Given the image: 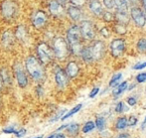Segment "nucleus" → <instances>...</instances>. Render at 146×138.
<instances>
[{"label":"nucleus","mask_w":146,"mask_h":138,"mask_svg":"<svg viewBox=\"0 0 146 138\" xmlns=\"http://www.w3.org/2000/svg\"><path fill=\"white\" fill-rule=\"evenodd\" d=\"M26 71L30 75L33 80L37 82L43 81L45 79V71L43 66L41 65V62L37 60L34 56H29L26 59L25 62Z\"/></svg>","instance_id":"f257e3e1"},{"label":"nucleus","mask_w":146,"mask_h":138,"mask_svg":"<svg viewBox=\"0 0 146 138\" xmlns=\"http://www.w3.org/2000/svg\"><path fill=\"white\" fill-rule=\"evenodd\" d=\"M81 30L77 25L72 26L67 32V40L69 48L71 49L72 53L75 55H80L83 50L81 44Z\"/></svg>","instance_id":"f03ea898"},{"label":"nucleus","mask_w":146,"mask_h":138,"mask_svg":"<svg viewBox=\"0 0 146 138\" xmlns=\"http://www.w3.org/2000/svg\"><path fill=\"white\" fill-rule=\"evenodd\" d=\"M104 54V44L100 41H96L92 46L88 48H83L81 52V56L84 61L87 63H92V61L98 60Z\"/></svg>","instance_id":"7ed1b4c3"},{"label":"nucleus","mask_w":146,"mask_h":138,"mask_svg":"<svg viewBox=\"0 0 146 138\" xmlns=\"http://www.w3.org/2000/svg\"><path fill=\"white\" fill-rule=\"evenodd\" d=\"M53 53L60 60H63L69 55V45L64 38H56L53 44Z\"/></svg>","instance_id":"20e7f679"},{"label":"nucleus","mask_w":146,"mask_h":138,"mask_svg":"<svg viewBox=\"0 0 146 138\" xmlns=\"http://www.w3.org/2000/svg\"><path fill=\"white\" fill-rule=\"evenodd\" d=\"M37 53L41 64L48 65L49 63H51L53 59V49H51L47 43H40L37 47Z\"/></svg>","instance_id":"39448f33"},{"label":"nucleus","mask_w":146,"mask_h":138,"mask_svg":"<svg viewBox=\"0 0 146 138\" xmlns=\"http://www.w3.org/2000/svg\"><path fill=\"white\" fill-rule=\"evenodd\" d=\"M18 7L17 4L12 0H5L1 4V12L2 15L6 19H13L17 14Z\"/></svg>","instance_id":"423d86ee"},{"label":"nucleus","mask_w":146,"mask_h":138,"mask_svg":"<svg viewBox=\"0 0 146 138\" xmlns=\"http://www.w3.org/2000/svg\"><path fill=\"white\" fill-rule=\"evenodd\" d=\"M80 30H81V35L85 40L92 41L94 38V25L90 21L85 20V21H82L81 26H80Z\"/></svg>","instance_id":"0eeeda50"},{"label":"nucleus","mask_w":146,"mask_h":138,"mask_svg":"<svg viewBox=\"0 0 146 138\" xmlns=\"http://www.w3.org/2000/svg\"><path fill=\"white\" fill-rule=\"evenodd\" d=\"M14 72H15V77L17 80L18 86L21 88H25L28 84L27 76H26L25 72H24L23 68L21 67L20 64H16L15 68H14Z\"/></svg>","instance_id":"6e6552de"},{"label":"nucleus","mask_w":146,"mask_h":138,"mask_svg":"<svg viewBox=\"0 0 146 138\" xmlns=\"http://www.w3.org/2000/svg\"><path fill=\"white\" fill-rule=\"evenodd\" d=\"M125 50V41L123 39H114L110 44V51L113 57H120Z\"/></svg>","instance_id":"1a4fd4ad"},{"label":"nucleus","mask_w":146,"mask_h":138,"mask_svg":"<svg viewBox=\"0 0 146 138\" xmlns=\"http://www.w3.org/2000/svg\"><path fill=\"white\" fill-rule=\"evenodd\" d=\"M48 22V16L44 11H37L34 13L32 17V24L35 28L41 29L43 28Z\"/></svg>","instance_id":"9d476101"},{"label":"nucleus","mask_w":146,"mask_h":138,"mask_svg":"<svg viewBox=\"0 0 146 138\" xmlns=\"http://www.w3.org/2000/svg\"><path fill=\"white\" fill-rule=\"evenodd\" d=\"M131 17H132L134 23L136 24L137 27H144L146 24V17L145 14L139 9L138 7H133L131 9Z\"/></svg>","instance_id":"9b49d317"},{"label":"nucleus","mask_w":146,"mask_h":138,"mask_svg":"<svg viewBox=\"0 0 146 138\" xmlns=\"http://www.w3.org/2000/svg\"><path fill=\"white\" fill-rule=\"evenodd\" d=\"M55 82L60 88H65L68 84V76L61 68H57L55 72Z\"/></svg>","instance_id":"f8f14e48"},{"label":"nucleus","mask_w":146,"mask_h":138,"mask_svg":"<svg viewBox=\"0 0 146 138\" xmlns=\"http://www.w3.org/2000/svg\"><path fill=\"white\" fill-rule=\"evenodd\" d=\"M49 11L52 15L56 16V17H60V16L64 15V7L61 3H59L57 0H51L49 3Z\"/></svg>","instance_id":"ddd939ff"},{"label":"nucleus","mask_w":146,"mask_h":138,"mask_svg":"<svg viewBox=\"0 0 146 138\" xmlns=\"http://www.w3.org/2000/svg\"><path fill=\"white\" fill-rule=\"evenodd\" d=\"M67 12H68V15L70 16L72 20L74 21H80L82 18V10L80 9L79 6H76V5H71L68 7L67 9Z\"/></svg>","instance_id":"4468645a"},{"label":"nucleus","mask_w":146,"mask_h":138,"mask_svg":"<svg viewBox=\"0 0 146 138\" xmlns=\"http://www.w3.org/2000/svg\"><path fill=\"white\" fill-rule=\"evenodd\" d=\"M65 72H66V74H67L68 78L73 79V78L78 76V74H79V72H80V68L76 62H70V63L68 64L67 69H66Z\"/></svg>","instance_id":"2eb2a0df"},{"label":"nucleus","mask_w":146,"mask_h":138,"mask_svg":"<svg viewBox=\"0 0 146 138\" xmlns=\"http://www.w3.org/2000/svg\"><path fill=\"white\" fill-rule=\"evenodd\" d=\"M90 9L96 16H100H100L104 15V8H102V5L100 4V2H98V0H92L90 1Z\"/></svg>","instance_id":"dca6fc26"},{"label":"nucleus","mask_w":146,"mask_h":138,"mask_svg":"<svg viewBox=\"0 0 146 138\" xmlns=\"http://www.w3.org/2000/svg\"><path fill=\"white\" fill-rule=\"evenodd\" d=\"M16 37L19 39L20 41H26L28 38V33L26 28L23 25H19L16 29Z\"/></svg>","instance_id":"f3484780"},{"label":"nucleus","mask_w":146,"mask_h":138,"mask_svg":"<svg viewBox=\"0 0 146 138\" xmlns=\"http://www.w3.org/2000/svg\"><path fill=\"white\" fill-rule=\"evenodd\" d=\"M114 4H115L117 11H124L127 12V0H114Z\"/></svg>","instance_id":"a211bd4d"},{"label":"nucleus","mask_w":146,"mask_h":138,"mask_svg":"<svg viewBox=\"0 0 146 138\" xmlns=\"http://www.w3.org/2000/svg\"><path fill=\"white\" fill-rule=\"evenodd\" d=\"M116 19L120 22V24H126L128 23V16L127 12L124 11H117L116 12Z\"/></svg>","instance_id":"6ab92c4d"},{"label":"nucleus","mask_w":146,"mask_h":138,"mask_svg":"<svg viewBox=\"0 0 146 138\" xmlns=\"http://www.w3.org/2000/svg\"><path fill=\"white\" fill-rule=\"evenodd\" d=\"M126 88H127V82H123V83H121L116 88H114L112 94H113V96H118L119 94H122V92H124Z\"/></svg>","instance_id":"aec40b11"},{"label":"nucleus","mask_w":146,"mask_h":138,"mask_svg":"<svg viewBox=\"0 0 146 138\" xmlns=\"http://www.w3.org/2000/svg\"><path fill=\"white\" fill-rule=\"evenodd\" d=\"M82 104H78V105H76L74 108H72L71 110L69 111V112L67 113L66 115H64V116H62V118H61V120H65V119H67V118H69V117H71L72 115H74L75 113H77L78 111H79L80 109L82 108Z\"/></svg>","instance_id":"412c9836"},{"label":"nucleus","mask_w":146,"mask_h":138,"mask_svg":"<svg viewBox=\"0 0 146 138\" xmlns=\"http://www.w3.org/2000/svg\"><path fill=\"white\" fill-rule=\"evenodd\" d=\"M136 48L139 53H146V39H140L137 42Z\"/></svg>","instance_id":"4be33fe9"},{"label":"nucleus","mask_w":146,"mask_h":138,"mask_svg":"<svg viewBox=\"0 0 146 138\" xmlns=\"http://www.w3.org/2000/svg\"><path fill=\"white\" fill-rule=\"evenodd\" d=\"M96 125L100 131L104 130V127H106V120H104V117H98L96 121Z\"/></svg>","instance_id":"5701e85b"},{"label":"nucleus","mask_w":146,"mask_h":138,"mask_svg":"<svg viewBox=\"0 0 146 138\" xmlns=\"http://www.w3.org/2000/svg\"><path fill=\"white\" fill-rule=\"evenodd\" d=\"M126 125H127V119L125 117H120L116 122V128L123 129L126 127Z\"/></svg>","instance_id":"b1692460"},{"label":"nucleus","mask_w":146,"mask_h":138,"mask_svg":"<svg viewBox=\"0 0 146 138\" xmlns=\"http://www.w3.org/2000/svg\"><path fill=\"white\" fill-rule=\"evenodd\" d=\"M96 127V124H94L92 121H88V122H87L85 124V126H84V128H83V132L84 133H88V132H90V131H92V129Z\"/></svg>","instance_id":"393cba45"},{"label":"nucleus","mask_w":146,"mask_h":138,"mask_svg":"<svg viewBox=\"0 0 146 138\" xmlns=\"http://www.w3.org/2000/svg\"><path fill=\"white\" fill-rule=\"evenodd\" d=\"M0 76H1V80H2V83L8 84H9V80H10V76H9V73H8L6 70H4L3 72L0 73Z\"/></svg>","instance_id":"a878e982"},{"label":"nucleus","mask_w":146,"mask_h":138,"mask_svg":"<svg viewBox=\"0 0 146 138\" xmlns=\"http://www.w3.org/2000/svg\"><path fill=\"white\" fill-rule=\"evenodd\" d=\"M78 130H79V125L76 124V123H74V124H71L69 128H68V132H69L71 135H73V136L77 134Z\"/></svg>","instance_id":"bb28decb"},{"label":"nucleus","mask_w":146,"mask_h":138,"mask_svg":"<svg viewBox=\"0 0 146 138\" xmlns=\"http://www.w3.org/2000/svg\"><path fill=\"white\" fill-rule=\"evenodd\" d=\"M121 77H122V75H121V74H116V75H114L113 77H112L111 81L110 82V86H116V83L119 81V80L121 79Z\"/></svg>","instance_id":"cd10ccee"},{"label":"nucleus","mask_w":146,"mask_h":138,"mask_svg":"<svg viewBox=\"0 0 146 138\" xmlns=\"http://www.w3.org/2000/svg\"><path fill=\"white\" fill-rule=\"evenodd\" d=\"M104 4L106 5V8L108 9H113L115 4H114V0H104Z\"/></svg>","instance_id":"c85d7f7f"},{"label":"nucleus","mask_w":146,"mask_h":138,"mask_svg":"<svg viewBox=\"0 0 146 138\" xmlns=\"http://www.w3.org/2000/svg\"><path fill=\"white\" fill-rule=\"evenodd\" d=\"M104 19L106 20V22H111L112 20H113V16H112L111 13H110V12H106V13H104Z\"/></svg>","instance_id":"c756f323"},{"label":"nucleus","mask_w":146,"mask_h":138,"mask_svg":"<svg viewBox=\"0 0 146 138\" xmlns=\"http://www.w3.org/2000/svg\"><path fill=\"white\" fill-rule=\"evenodd\" d=\"M136 80L138 83H144V82H146V73L139 74V75L136 77Z\"/></svg>","instance_id":"7c9ffc66"},{"label":"nucleus","mask_w":146,"mask_h":138,"mask_svg":"<svg viewBox=\"0 0 146 138\" xmlns=\"http://www.w3.org/2000/svg\"><path fill=\"white\" fill-rule=\"evenodd\" d=\"M14 134L16 135L18 138H21V137H23L24 135L26 134V129H24V128H21L20 130H17V131H15L14 132Z\"/></svg>","instance_id":"2f4dec72"},{"label":"nucleus","mask_w":146,"mask_h":138,"mask_svg":"<svg viewBox=\"0 0 146 138\" xmlns=\"http://www.w3.org/2000/svg\"><path fill=\"white\" fill-rule=\"evenodd\" d=\"M70 1H71L72 3H73L74 5H76V6H82V5H84V4H85L86 0H70Z\"/></svg>","instance_id":"473e14b6"},{"label":"nucleus","mask_w":146,"mask_h":138,"mask_svg":"<svg viewBox=\"0 0 146 138\" xmlns=\"http://www.w3.org/2000/svg\"><path fill=\"white\" fill-rule=\"evenodd\" d=\"M123 109H124V105H123V102H118L115 107V111L116 112H122Z\"/></svg>","instance_id":"72a5a7b5"},{"label":"nucleus","mask_w":146,"mask_h":138,"mask_svg":"<svg viewBox=\"0 0 146 138\" xmlns=\"http://www.w3.org/2000/svg\"><path fill=\"white\" fill-rule=\"evenodd\" d=\"M144 68H146V62H144V63H141V64H136V65L133 67V69L134 70H142V69H144Z\"/></svg>","instance_id":"f704fd0d"},{"label":"nucleus","mask_w":146,"mask_h":138,"mask_svg":"<svg viewBox=\"0 0 146 138\" xmlns=\"http://www.w3.org/2000/svg\"><path fill=\"white\" fill-rule=\"evenodd\" d=\"M98 92H100V88H94V90L90 92V96H90V98H94V96H96V94H98Z\"/></svg>","instance_id":"c9c22d12"},{"label":"nucleus","mask_w":146,"mask_h":138,"mask_svg":"<svg viewBox=\"0 0 146 138\" xmlns=\"http://www.w3.org/2000/svg\"><path fill=\"white\" fill-rule=\"evenodd\" d=\"M15 131L16 130L14 129V127H8V128H4L3 129V132L7 133V134H11V133H14Z\"/></svg>","instance_id":"e433bc0d"},{"label":"nucleus","mask_w":146,"mask_h":138,"mask_svg":"<svg viewBox=\"0 0 146 138\" xmlns=\"http://www.w3.org/2000/svg\"><path fill=\"white\" fill-rule=\"evenodd\" d=\"M127 104L131 106L135 105V104H136V100H135L134 98H129L128 100H127Z\"/></svg>","instance_id":"4c0bfd02"},{"label":"nucleus","mask_w":146,"mask_h":138,"mask_svg":"<svg viewBox=\"0 0 146 138\" xmlns=\"http://www.w3.org/2000/svg\"><path fill=\"white\" fill-rule=\"evenodd\" d=\"M137 122V119L135 118V117H130V119H129V121L127 122V125H129V126H131V125H135Z\"/></svg>","instance_id":"58836bf2"},{"label":"nucleus","mask_w":146,"mask_h":138,"mask_svg":"<svg viewBox=\"0 0 146 138\" xmlns=\"http://www.w3.org/2000/svg\"><path fill=\"white\" fill-rule=\"evenodd\" d=\"M117 138H129V135L128 134H120Z\"/></svg>","instance_id":"ea45409f"},{"label":"nucleus","mask_w":146,"mask_h":138,"mask_svg":"<svg viewBox=\"0 0 146 138\" xmlns=\"http://www.w3.org/2000/svg\"><path fill=\"white\" fill-rule=\"evenodd\" d=\"M55 138H65V135L62 134V133H59V134L55 135Z\"/></svg>","instance_id":"a19ab883"},{"label":"nucleus","mask_w":146,"mask_h":138,"mask_svg":"<svg viewBox=\"0 0 146 138\" xmlns=\"http://www.w3.org/2000/svg\"><path fill=\"white\" fill-rule=\"evenodd\" d=\"M57 1L59 2V3H61L62 5H63V4H66L68 2V0H57Z\"/></svg>","instance_id":"79ce46f5"},{"label":"nucleus","mask_w":146,"mask_h":138,"mask_svg":"<svg viewBox=\"0 0 146 138\" xmlns=\"http://www.w3.org/2000/svg\"><path fill=\"white\" fill-rule=\"evenodd\" d=\"M142 5H143V8H144L145 13H146V0H142Z\"/></svg>","instance_id":"37998d69"},{"label":"nucleus","mask_w":146,"mask_h":138,"mask_svg":"<svg viewBox=\"0 0 146 138\" xmlns=\"http://www.w3.org/2000/svg\"><path fill=\"white\" fill-rule=\"evenodd\" d=\"M1 86H2V80H1V76H0V92H1Z\"/></svg>","instance_id":"c03bdc74"},{"label":"nucleus","mask_w":146,"mask_h":138,"mask_svg":"<svg viewBox=\"0 0 146 138\" xmlns=\"http://www.w3.org/2000/svg\"><path fill=\"white\" fill-rule=\"evenodd\" d=\"M145 124H146V117H145V119H144V121H143V124H142V128H144V126H145Z\"/></svg>","instance_id":"a18cd8bd"},{"label":"nucleus","mask_w":146,"mask_h":138,"mask_svg":"<svg viewBox=\"0 0 146 138\" xmlns=\"http://www.w3.org/2000/svg\"><path fill=\"white\" fill-rule=\"evenodd\" d=\"M32 138H43V135H39V136H37V137H32Z\"/></svg>","instance_id":"49530a36"},{"label":"nucleus","mask_w":146,"mask_h":138,"mask_svg":"<svg viewBox=\"0 0 146 138\" xmlns=\"http://www.w3.org/2000/svg\"><path fill=\"white\" fill-rule=\"evenodd\" d=\"M48 138H55V135L53 134V135H51V136H49Z\"/></svg>","instance_id":"de8ad7c7"},{"label":"nucleus","mask_w":146,"mask_h":138,"mask_svg":"<svg viewBox=\"0 0 146 138\" xmlns=\"http://www.w3.org/2000/svg\"><path fill=\"white\" fill-rule=\"evenodd\" d=\"M129 1H131V2H134V1H135V0H129Z\"/></svg>","instance_id":"09e8293b"}]
</instances>
